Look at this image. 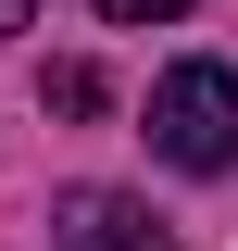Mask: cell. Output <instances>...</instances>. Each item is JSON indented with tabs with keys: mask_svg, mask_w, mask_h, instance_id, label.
<instances>
[{
	"mask_svg": "<svg viewBox=\"0 0 238 251\" xmlns=\"http://www.w3.org/2000/svg\"><path fill=\"white\" fill-rule=\"evenodd\" d=\"M100 13H113V25H176L188 0H100Z\"/></svg>",
	"mask_w": 238,
	"mask_h": 251,
	"instance_id": "4",
	"label": "cell"
},
{
	"mask_svg": "<svg viewBox=\"0 0 238 251\" xmlns=\"http://www.w3.org/2000/svg\"><path fill=\"white\" fill-rule=\"evenodd\" d=\"M50 113H100V63H50Z\"/></svg>",
	"mask_w": 238,
	"mask_h": 251,
	"instance_id": "3",
	"label": "cell"
},
{
	"mask_svg": "<svg viewBox=\"0 0 238 251\" xmlns=\"http://www.w3.org/2000/svg\"><path fill=\"white\" fill-rule=\"evenodd\" d=\"M25 13H38V0H0V38H13V25H25Z\"/></svg>",
	"mask_w": 238,
	"mask_h": 251,
	"instance_id": "5",
	"label": "cell"
},
{
	"mask_svg": "<svg viewBox=\"0 0 238 251\" xmlns=\"http://www.w3.org/2000/svg\"><path fill=\"white\" fill-rule=\"evenodd\" d=\"M50 226H63V251H176L163 226L125 201V188H63L50 201Z\"/></svg>",
	"mask_w": 238,
	"mask_h": 251,
	"instance_id": "2",
	"label": "cell"
},
{
	"mask_svg": "<svg viewBox=\"0 0 238 251\" xmlns=\"http://www.w3.org/2000/svg\"><path fill=\"white\" fill-rule=\"evenodd\" d=\"M150 151L188 163V176H226L238 163V75L226 63H176V75L150 88Z\"/></svg>",
	"mask_w": 238,
	"mask_h": 251,
	"instance_id": "1",
	"label": "cell"
}]
</instances>
